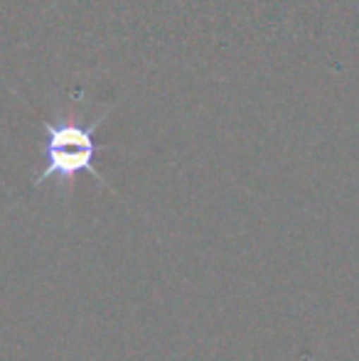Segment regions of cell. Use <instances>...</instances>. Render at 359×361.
Segmentation results:
<instances>
[{
  "label": "cell",
  "instance_id": "6da1fadb",
  "mask_svg": "<svg viewBox=\"0 0 359 361\" xmlns=\"http://www.w3.org/2000/svg\"><path fill=\"white\" fill-rule=\"evenodd\" d=\"M101 121H104V116L89 126L44 123V130H47V145H44L47 162L35 175L32 185L39 187L49 180H59V185H72V180L79 172H89L99 185L109 187L94 165V155H96L94 130L101 126Z\"/></svg>",
  "mask_w": 359,
  "mask_h": 361
}]
</instances>
